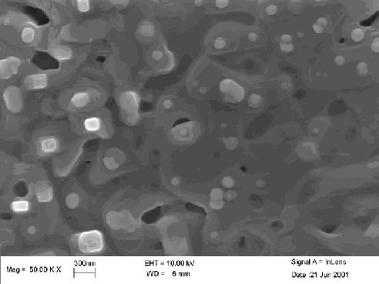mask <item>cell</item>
<instances>
[{"mask_svg":"<svg viewBox=\"0 0 379 284\" xmlns=\"http://www.w3.org/2000/svg\"><path fill=\"white\" fill-rule=\"evenodd\" d=\"M77 246L82 253H97L104 248V238L99 230L82 232L77 236Z\"/></svg>","mask_w":379,"mask_h":284,"instance_id":"6da1fadb","label":"cell"},{"mask_svg":"<svg viewBox=\"0 0 379 284\" xmlns=\"http://www.w3.org/2000/svg\"><path fill=\"white\" fill-rule=\"evenodd\" d=\"M220 91L225 96V99L231 103H239L245 97V91L241 85L232 80H223L219 85Z\"/></svg>","mask_w":379,"mask_h":284,"instance_id":"7a4b0ae2","label":"cell"},{"mask_svg":"<svg viewBox=\"0 0 379 284\" xmlns=\"http://www.w3.org/2000/svg\"><path fill=\"white\" fill-rule=\"evenodd\" d=\"M3 99L9 110L17 112L22 105V98L20 90L14 85H9L3 93Z\"/></svg>","mask_w":379,"mask_h":284,"instance_id":"3957f363","label":"cell"},{"mask_svg":"<svg viewBox=\"0 0 379 284\" xmlns=\"http://www.w3.org/2000/svg\"><path fill=\"white\" fill-rule=\"evenodd\" d=\"M21 62L19 58L15 56L2 59L0 61V76L2 80H9L17 74L20 67Z\"/></svg>","mask_w":379,"mask_h":284,"instance_id":"277c9868","label":"cell"},{"mask_svg":"<svg viewBox=\"0 0 379 284\" xmlns=\"http://www.w3.org/2000/svg\"><path fill=\"white\" fill-rule=\"evenodd\" d=\"M48 83L46 74L39 73L30 75L24 80V86L28 89H42L46 88Z\"/></svg>","mask_w":379,"mask_h":284,"instance_id":"5b68a950","label":"cell"},{"mask_svg":"<svg viewBox=\"0 0 379 284\" xmlns=\"http://www.w3.org/2000/svg\"><path fill=\"white\" fill-rule=\"evenodd\" d=\"M59 141L55 137H44L39 142V149L43 154L45 155L56 153L59 149Z\"/></svg>","mask_w":379,"mask_h":284,"instance_id":"8992f818","label":"cell"},{"mask_svg":"<svg viewBox=\"0 0 379 284\" xmlns=\"http://www.w3.org/2000/svg\"><path fill=\"white\" fill-rule=\"evenodd\" d=\"M139 101L140 98L138 94L133 91H127L120 96L121 105L126 109H135L138 106Z\"/></svg>","mask_w":379,"mask_h":284,"instance_id":"52a82bcc","label":"cell"},{"mask_svg":"<svg viewBox=\"0 0 379 284\" xmlns=\"http://www.w3.org/2000/svg\"><path fill=\"white\" fill-rule=\"evenodd\" d=\"M30 203L25 199H16L11 203V210L15 213H25L30 209Z\"/></svg>","mask_w":379,"mask_h":284,"instance_id":"ba28073f","label":"cell"},{"mask_svg":"<svg viewBox=\"0 0 379 284\" xmlns=\"http://www.w3.org/2000/svg\"><path fill=\"white\" fill-rule=\"evenodd\" d=\"M90 101V96L87 92H79L75 93L71 98V103L77 108H82L87 106Z\"/></svg>","mask_w":379,"mask_h":284,"instance_id":"9c48e42d","label":"cell"},{"mask_svg":"<svg viewBox=\"0 0 379 284\" xmlns=\"http://www.w3.org/2000/svg\"><path fill=\"white\" fill-rule=\"evenodd\" d=\"M53 56L59 61L67 60L72 57V50L66 46H57L53 49Z\"/></svg>","mask_w":379,"mask_h":284,"instance_id":"30bf717a","label":"cell"},{"mask_svg":"<svg viewBox=\"0 0 379 284\" xmlns=\"http://www.w3.org/2000/svg\"><path fill=\"white\" fill-rule=\"evenodd\" d=\"M84 128L88 132H96L99 130L101 126L100 119L97 117L87 118L84 121Z\"/></svg>","mask_w":379,"mask_h":284,"instance_id":"8fae6325","label":"cell"},{"mask_svg":"<svg viewBox=\"0 0 379 284\" xmlns=\"http://www.w3.org/2000/svg\"><path fill=\"white\" fill-rule=\"evenodd\" d=\"M139 33L143 36H153L155 33L154 26L150 21H143L139 26Z\"/></svg>","mask_w":379,"mask_h":284,"instance_id":"7c38bea8","label":"cell"},{"mask_svg":"<svg viewBox=\"0 0 379 284\" xmlns=\"http://www.w3.org/2000/svg\"><path fill=\"white\" fill-rule=\"evenodd\" d=\"M35 33L33 28L30 26L25 27L22 30V33H21V38L23 43H26V44H30L35 39Z\"/></svg>","mask_w":379,"mask_h":284,"instance_id":"4fadbf2b","label":"cell"},{"mask_svg":"<svg viewBox=\"0 0 379 284\" xmlns=\"http://www.w3.org/2000/svg\"><path fill=\"white\" fill-rule=\"evenodd\" d=\"M247 102H248V104L250 107L257 108V107H258L260 104H261L262 98L259 94H257V93H253V94L249 96Z\"/></svg>","mask_w":379,"mask_h":284,"instance_id":"5bb4252c","label":"cell"},{"mask_svg":"<svg viewBox=\"0 0 379 284\" xmlns=\"http://www.w3.org/2000/svg\"><path fill=\"white\" fill-rule=\"evenodd\" d=\"M77 7L81 12H87L90 9V2L88 0H79L77 2Z\"/></svg>","mask_w":379,"mask_h":284,"instance_id":"9a60e30c","label":"cell"},{"mask_svg":"<svg viewBox=\"0 0 379 284\" xmlns=\"http://www.w3.org/2000/svg\"><path fill=\"white\" fill-rule=\"evenodd\" d=\"M351 38L355 42H359L362 40V39L364 38V33L362 30H360V29H356V30H353V32L351 33Z\"/></svg>","mask_w":379,"mask_h":284,"instance_id":"2e32d148","label":"cell"},{"mask_svg":"<svg viewBox=\"0 0 379 284\" xmlns=\"http://www.w3.org/2000/svg\"><path fill=\"white\" fill-rule=\"evenodd\" d=\"M357 71L358 72L359 75L361 76H365L367 75V72H368V68H367V64L364 62H360L357 66Z\"/></svg>","mask_w":379,"mask_h":284,"instance_id":"e0dca14e","label":"cell"},{"mask_svg":"<svg viewBox=\"0 0 379 284\" xmlns=\"http://www.w3.org/2000/svg\"><path fill=\"white\" fill-rule=\"evenodd\" d=\"M225 45H226L225 40L223 39L222 37L217 38L216 39H215L214 43H213V46H214L215 49H222L223 48H224Z\"/></svg>","mask_w":379,"mask_h":284,"instance_id":"ac0fdd59","label":"cell"},{"mask_svg":"<svg viewBox=\"0 0 379 284\" xmlns=\"http://www.w3.org/2000/svg\"><path fill=\"white\" fill-rule=\"evenodd\" d=\"M280 48H281V49L282 51L289 53V52L293 50V49H294V46H293L291 43H280Z\"/></svg>","mask_w":379,"mask_h":284,"instance_id":"d6986e66","label":"cell"},{"mask_svg":"<svg viewBox=\"0 0 379 284\" xmlns=\"http://www.w3.org/2000/svg\"><path fill=\"white\" fill-rule=\"evenodd\" d=\"M152 57L155 61H160L163 59V53L160 50H155L152 53Z\"/></svg>","mask_w":379,"mask_h":284,"instance_id":"ffe728a7","label":"cell"},{"mask_svg":"<svg viewBox=\"0 0 379 284\" xmlns=\"http://www.w3.org/2000/svg\"><path fill=\"white\" fill-rule=\"evenodd\" d=\"M229 4V1H226V0H217L215 2V5L219 9H223L226 7L227 5Z\"/></svg>","mask_w":379,"mask_h":284,"instance_id":"44dd1931","label":"cell"},{"mask_svg":"<svg viewBox=\"0 0 379 284\" xmlns=\"http://www.w3.org/2000/svg\"><path fill=\"white\" fill-rule=\"evenodd\" d=\"M277 12V7L274 5H269L266 8V12L268 15H274Z\"/></svg>","mask_w":379,"mask_h":284,"instance_id":"7402d4cb","label":"cell"},{"mask_svg":"<svg viewBox=\"0 0 379 284\" xmlns=\"http://www.w3.org/2000/svg\"><path fill=\"white\" fill-rule=\"evenodd\" d=\"M372 50L374 52H375V53H378L379 51V39L378 38H377L376 39L374 40V42L372 43Z\"/></svg>","mask_w":379,"mask_h":284,"instance_id":"603a6c76","label":"cell"},{"mask_svg":"<svg viewBox=\"0 0 379 284\" xmlns=\"http://www.w3.org/2000/svg\"><path fill=\"white\" fill-rule=\"evenodd\" d=\"M344 62H345V59H344V58L341 56H337V57L335 59V62L337 64V65L341 66L344 63Z\"/></svg>","mask_w":379,"mask_h":284,"instance_id":"cb8c5ba5","label":"cell"},{"mask_svg":"<svg viewBox=\"0 0 379 284\" xmlns=\"http://www.w3.org/2000/svg\"><path fill=\"white\" fill-rule=\"evenodd\" d=\"M172 105V101H171V99H165V100H163V106L165 109H170V108H171Z\"/></svg>","mask_w":379,"mask_h":284,"instance_id":"d4e9b609","label":"cell"},{"mask_svg":"<svg viewBox=\"0 0 379 284\" xmlns=\"http://www.w3.org/2000/svg\"><path fill=\"white\" fill-rule=\"evenodd\" d=\"M233 180L230 177H226V178L223 179V184L225 185V186H231Z\"/></svg>","mask_w":379,"mask_h":284,"instance_id":"484cf974","label":"cell"},{"mask_svg":"<svg viewBox=\"0 0 379 284\" xmlns=\"http://www.w3.org/2000/svg\"><path fill=\"white\" fill-rule=\"evenodd\" d=\"M313 28H314V30H315V33H321L322 32V30H323L322 26H321V25H318L317 23L314 24Z\"/></svg>","mask_w":379,"mask_h":284,"instance_id":"4316f807","label":"cell"},{"mask_svg":"<svg viewBox=\"0 0 379 284\" xmlns=\"http://www.w3.org/2000/svg\"><path fill=\"white\" fill-rule=\"evenodd\" d=\"M281 40L284 42V43H288V42L291 41V35H288V34H284V35H281Z\"/></svg>","mask_w":379,"mask_h":284,"instance_id":"83f0119b","label":"cell"},{"mask_svg":"<svg viewBox=\"0 0 379 284\" xmlns=\"http://www.w3.org/2000/svg\"><path fill=\"white\" fill-rule=\"evenodd\" d=\"M317 23L322 27L325 26V25H326V23H327L326 19H325V18H319L317 21Z\"/></svg>","mask_w":379,"mask_h":284,"instance_id":"f1b7e54d","label":"cell"},{"mask_svg":"<svg viewBox=\"0 0 379 284\" xmlns=\"http://www.w3.org/2000/svg\"><path fill=\"white\" fill-rule=\"evenodd\" d=\"M257 39V35L255 33H250L248 34V39L250 41H255Z\"/></svg>","mask_w":379,"mask_h":284,"instance_id":"f546056e","label":"cell"},{"mask_svg":"<svg viewBox=\"0 0 379 284\" xmlns=\"http://www.w3.org/2000/svg\"><path fill=\"white\" fill-rule=\"evenodd\" d=\"M111 3H113V4L115 5H123V4H126L127 3V2L126 1H112Z\"/></svg>","mask_w":379,"mask_h":284,"instance_id":"4dcf8cb0","label":"cell"},{"mask_svg":"<svg viewBox=\"0 0 379 284\" xmlns=\"http://www.w3.org/2000/svg\"><path fill=\"white\" fill-rule=\"evenodd\" d=\"M207 89L205 88V87H202V88L200 89V93H207Z\"/></svg>","mask_w":379,"mask_h":284,"instance_id":"1f68e13d","label":"cell"},{"mask_svg":"<svg viewBox=\"0 0 379 284\" xmlns=\"http://www.w3.org/2000/svg\"><path fill=\"white\" fill-rule=\"evenodd\" d=\"M202 3H203V2L202 1H196L194 2V4L196 5V6H200V5H202Z\"/></svg>","mask_w":379,"mask_h":284,"instance_id":"d6a6232c","label":"cell"}]
</instances>
